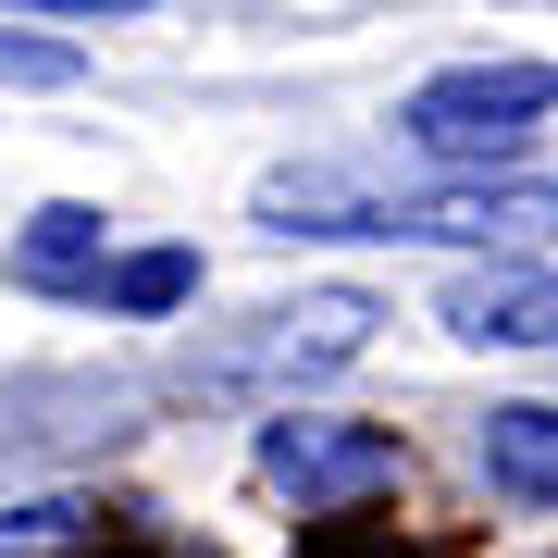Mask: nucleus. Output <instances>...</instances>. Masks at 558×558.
Here are the masks:
<instances>
[{
	"label": "nucleus",
	"mask_w": 558,
	"mask_h": 558,
	"mask_svg": "<svg viewBox=\"0 0 558 558\" xmlns=\"http://www.w3.org/2000/svg\"><path fill=\"white\" fill-rule=\"evenodd\" d=\"M100 260H112V223L75 211V199L38 211V223L13 236V274H25V286H62V299H87V286H100Z\"/></svg>",
	"instance_id": "nucleus-7"
},
{
	"label": "nucleus",
	"mask_w": 558,
	"mask_h": 558,
	"mask_svg": "<svg viewBox=\"0 0 558 558\" xmlns=\"http://www.w3.org/2000/svg\"><path fill=\"white\" fill-rule=\"evenodd\" d=\"M260 236H385V248H534L558 236V174H435V186H373L348 161L260 174Z\"/></svg>",
	"instance_id": "nucleus-1"
},
{
	"label": "nucleus",
	"mask_w": 558,
	"mask_h": 558,
	"mask_svg": "<svg viewBox=\"0 0 558 558\" xmlns=\"http://www.w3.org/2000/svg\"><path fill=\"white\" fill-rule=\"evenodd\" d=\"M484 484L521 497V509H558V410H546V398L484 410Z\"/></svg>",
	"instance_id": "nucleus-6"
},
{
	"label": "nucleus",
	"mask_w": 558,
	"mask_h": 558,
	"mask_svg": "<svg viewBox=\"0 0 558 558\" xmlns=\"http://www.w3.org/2000/svg\"><path fill=\"white\" fill-rule=\"evenodd\" d=\"M87 497H25V509H0V558H50V546H75L87 534Z\"/></svg>",
	"instance_id": "nucleus-9"
},
{
	"label": "nucleus",
	"mask_w": 558,
	"mask_h": 558,
	"mask_svg": "<svg viewBox=\"0 0 558 558\" xmlns=\"http://www.w3.org/2000/svg\"><path fill=\"white\" fill-rule=\"evenodd\" d=\"M447 336H472V348H558V274H534V260L459 274L447 286Z\"/></svg>",
	"instance_id": "nucleus-5"
},
{
	"label": "nucleus",
	"mask_w": 558,
	"mask_h": 558,
	"mask_svg": "<svg viewBox=\"0 0 558 558\" xmlns=\"http://www.w3.org/2000/svg\"><path fill=\"white\" fill-rule=\"evenodd\" d=\"M0 13H149V0H0Z\"/></svg>",
	"instance_id": "nucleus-11"
},
{
	"label": "nucleus",
	"mask_w": 558,
	"mask_h": 558,
	"mask_svg": "<svg viewBox=\"0 0 558 558\" xmlns=\"http://www.w3.org/2000/svg\"><path fill=\"white\" fill-rule=\"evenodd\" d=\"M410 472V447L385 422H323V410H274L260 422V484L299 509H348V497H385Z\"/></svg>",
	"instance_id": "nucleus-3"
},
{
	"label": "nucleus",
	"mask_w": 558,
	"mask_h": 558,
	"mask_svg": "<svg viewBox=\"0 0 558 558\" xmlns=\"http://www.w3.org/2000/svg\"><path fill=\"white\" fill-rule=\"evenodd\" d=\"M186 299H199V248H124V260H100V286H87V311H124V323L186 311Z\"/></svg>",
	"instance_id": "nucleus-8"
},
{
	"label": "nucleus",
	"mask_w": 558,
	"mask_h": 558,
	"mask_svg": "<svg viewBox=\"0 0 558 558\" xmlns=\"http://www.w3.org/2000/svg\"><path fill=\"white\" fill-rule=\"evenodd\" d=\"M373 299H360V286H323V299H299V311H274L260 323V336H236L211 360L223 385H311V373H336V360H360L373 348Z\"/></svg>",
	"instance_id": "nucleus-4"
},
{
	"label": "nucleus",
	"mask_w": 558,
	"mask_h": 558,
	"mask_svg": "<svg viewBox=\"0 0 558 558\" xmlns=\"http://www.w3.org/2000/svg\"><path fill=\"white\" fill-rule=\"evenodd\" d=\"M546 112H558V62H459L398 100V149H422L435 174H497Z\"/></svg>",
	"instance_id": "nucleus-2"
},
{
	"label": "nucleus",
	"mask_w": 558,
	"mask_h": 558,
	"mask_svg": "<svg viewBox=\"0 0 558 558\" xmlns=\"http://www.w3.org/2000/svg\"><path fill=\"white\" fill-rule=\"evenodd\" d=\"M0 87H75V50H62V38H25V25H0Z\"/></svg>",
	"instance_id": "nucleus-10"
}]
</instances>
